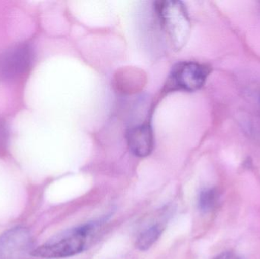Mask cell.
<instances>
[{
  "instance_id": "cell-1",
  "label": "cell",
  "mask_w": 260,
  "mask_h": 259,
  "mask_svg": "<svg viewBox=\"0 0 260 259\" xmlns=\"http://www.w3.org/2000/svg\"><path fill=\"white\" fill-rule=\"evenodd\" d=\"M97 224L88 223L66 231L31 251L37 258H65L83 252L87 239L95 229Z\"/></svg>"
},
{
  "instance_id": "cell-2",
  "label": "cell",
  "mask_w": 260,
  "mask_h": 259,
  "mask_svg": "<svg viewBox=\"0 0 260 259\" xmlns=\"http://www.w3.org/2000/svg\"><path fill=\"white\" fill-rule=\"evenodd\" d=\"M156 11L162 27L177 49L183 47L189 36V17L181 2H157Z\"/></svg>"
},
{
  "instance_id": "cell-3",
  "label": "cell",
  "mask_w": 260,
  "mask_h": 259,
  "mask_svg": "<svg viewBox=\"0 0 260 259\" xmlns=\"http://www.w3.org/2000/svg\"><path fill=\"white\" fill-rule=\"evenodd\" d=\"M210 73L209 68L195 62H183L173 68L168 85L173 90L196 91L206 83Z\"/></svg>"
},
{
  "instance_id": "cell-4",
  "label": "cell",
  "mask_w": 260,
  "mask_h": 259,
  "mask_svg": "<svg viewBox=\"0 0 260 259\" xmlns=\"http://www.w3.org/2000/svg\"><path fill=\"white\" fill-rule=\"evenodd\" d=\"M33 50L29 44L12 46L0 53V79L12 80L28 71L33 63Z\"/></svg>"
},
{
  "instance_id": "cell-5",
  "label": "cell",
  "mask_w": 260,
  "mask_h": 259,
  "mask_svg": "<svg viewBox=\"0 0 260 259\" xmlns=\"http://www.w3.org/2000/svg\"><path fill=\"white\" fill-rule=\"evenodd\" d=\"M30 232L26 228L9 230L0 237V258L20 259L31 249Z\"/></svg>"
},
{
  "instance_id": "cell-6",
  "label": "cell",
  "mask_w": 260,
  "mask_h": 259,
  "mask_svg": "<svg viewBox=\"0 0 260 259\" xmlns=\"http://www.w3.org/2000/svg\"><path fill=\"white\" fill-rule=\"evenodd\" d=\"M128 145L132 153L139 158L148 156L154 147V136L148 125H139L131 128L126 134Z\"/></svg>"
},
{
  "instance_id": "cell-7",
  "label": "cell",
  "mask_w": 260,
  "mask_h": 259,
  "mask_svg": "<svg viewBox=\"0 0 260 259\" xmlns=\"http://www.w3.org/2000/svg\"><path fill=\"white\" fill-rule=\"evenodd\" d=\"M164 229L163 225L157 223L143 230L136 239V247L140 251L148 250L160 238Z\"/></svg>"
},
{
  "instance_id": "cell-8",
  "label": "cell",
  "mask_w": 260,
  "mask_h": 259,
  "mask_svg": "<svg viewBox=\"0 0 260 259\" xmlns=\"http://www.w3.org/2000/svg\"><path fill=\"white\" fill-rule=\"evenodd\" d=\"M218 200H219V194L216 189H203L200 192L198 198L199 208L203 212H209L216 207Z\"/></svg>"
},
{
  "instance_id": "cell-9",
  "label": "cell",
  "mask_w": 260,
  "mask_h": 259,
  "mask_svg": "<svg viewBox=\"0 0 260 259\" xmlns=\"http://www.w3.org/2000/svg\"><path fill=\"white\" fill-rule=\"evenodd\" d=\"M8 136H9V132H8L6 123L3 119L0 118V150L6 147Z\"/></svg>"
},
{
  "instance_id": "cell-10",
  "label": "cell",
  "mask_w": 260,
  "mask_h": 259,
  "mask_svg": "<svg viewBox=\"0 0 260 259\" xmlns=\"http://www.w3.org/2000/svg\"><path fill=\"white\" fill-rule=\"evenodd\" d=\"M213 259H241L238 255L232 252H224Z\"/></svg>"
}]
</instances>
